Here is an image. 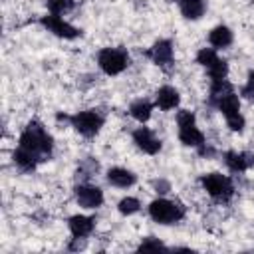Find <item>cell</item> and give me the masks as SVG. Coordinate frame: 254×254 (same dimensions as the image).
Segmentation results:
<instances>
[{
  "instance_id": "cell-1",
  "label": "cell",
  "mask_w": 254,
  "mask_h": 254,
  "mask_svg": "<svg viewBox=\"0 0 254 254\" xmlns=\"http://www.w3.org/2000/svg\"><path fill=\"white\" fill-rule=\"evenodd\" d=\"M54 151V139L40 121H30L20 135L18 149L14 151V163L22 171H34L38 163L50 161Z\"/></svg>"
},
{
  "instance_id": "cell-2",
  "label": "cell",
  "mask_w": 254,
  "mask_h": 254,
  "mask_svg": "<svg viewBox=\"0 0 254 254\" xmlns=\"http://www.w3.org/2000/svg\"><path fill=\"white\" fill-rule=\"evenodd\" d=\"M208 103L212 107H216L224 115V119H226V123H228V127L232 131H242L244 129L246 121H244V117L240 113V99H238V95L234 93L232 85L226 79L210 83Z\"/></svg>"
},
{
  "instance_id": "cell-3",
  "label": "cell",
  "mask_w": 254,
  "mask_h": 254,
  "mask_svg": "<svg viewBox=\"0 0 254 254\" xmlns=\"http://www.w3.org/2000/svg\"><path fill=\"white\" fill-rule=\"evenodd\" d=\"M200 185L202 189L216 200V202H228L234 194V185L232 179L220 173H208L200 177Z\"/></svg>"
},
{
  "instance_id": "cell-4",
  "label": "cell",
  "mask_w": 254,
  "mask_h": 254,
  "mask_svg": "<svg viewBox=\"0 0 254 254\" xmlns=\"http://www.w3.org/2000/svg\"><path fill=\"white\" fill-rule=\"evenodd\" d=\"M64 119H67L71 123V127L83 135V137H95L99 133V129L103 127V115L97 109H85V111H77L69 117L64 115Z\"/></svg>"
},
{
  "instance_id": "cell-5",
  "label": "cell",
  "mask_w": 254,
  "mask_h": 254,
  "mask_svg": "<svg viewBox=\"0 0 254 254\" xmlns=\"http://www.w3.org/2000/svg\"><path fill=\"white\" fill-rule=\"evenodd\" d=\"M149 216L159 224H175L185 216V206L175 200L155 198L149 204Z\"/></svg>"
},
{
  "instance_id": "cell-6",
  "label": "cell",
  "mask_w": 254,
  "mask_h": 254,
  "mask_svg": "<svg viewBox=\"0 0 254 254\" xmlns=\"http://www.w3.org/2000/svg\"><path fill=\"white\" fill-rule=\"evenodd\" d=\"M177 125H179V139L187 147H202L204 145V135L196 127L194 115L187 109H181L177 115Z\"/></svg>"
},
{
  "instance_id": "cell-7",
  "label": "cell",
  "mask_w": 254,
  "mask_h": 254,
  "mask_svg": "<svg viewBox=\"0 0 254 254\" xmlns=\"http://www.w3.org/2000/svg\"><path fill=\"white\" fill-rule=\"evenodd\" d=\"M97 64L103 73L119 75L129 65V54L123 48H103L97 54Z\"/></svg>"
},
{
  "instance_id": "cell-8",
  "label": "cell",
  "mask_w": 254,
  "mask_h": 254,
  "mask_svg": "<svg viewBox=\"0 0 254 254\" xmlns=\"http://www.w3.org/2000/svg\"><path fill=\"white\" fill-rule=\"evenodd\" d=\"M196 62L208 71L210 81L226 79L228 65H226V62H224L222 58H218V54H216L214 48H202V50H198V54H196Z\"/></svg>"
},
{
  "instance_id": "cell-9",
  "label": "cell",
  "mask_w": 254,
  "mask_h": 254,
  "mask_svg": "<svg viewBox=\"0 0 254 254\" xmlns=\"http://www.w3.org/2000/svg\"><path fill=\"white\" fill-rule=\"evenodd\" d=\"M40 22H42L44 28H48V32H52V34H56L58 38H64V40H73V38H77L81 34L75 26H71L69 22H65L64 18H60L56 14L42 16Z\"/></svg>"
},
{
  "instance_id": "cell-10",
  "label": "cell",
  "mask_w": 254,
  "mask_h": 254,
  "mask_svg": "<svg viewBox=\"0 0 254 254\" xmlns=\"http://www.w3.org/2000/svg\"><path fill=\"white\" fill-rule=\"evenodd\" d=\"M75 200L83 208H97V206L103 204V192H101L99 187L79 183L75 187Z\"/></svg>"
},
{
  "instance_id": "cell-11",
  "label": "cell",
  "mask_w": 254,
  "mask_h": 254,
  "mask_svg": "<svg viewBox=\"0 0 254 254\" xmlns=\"http://www.w3.org/2000/svg\"><path fill=\"white\" fill-rule=\"evenodd\" d=\"M133 143L147 155H157L161 151V139L155 137V133L149 127H139L133 131Z\"/></svg>"
},
{
  "instance_id": "cell-12",
  "label": "cell",
  "mask_w": 254,
  "mask_h": 254,
  "mask_svg": "<svg viewBox=\"0 0 254 254\" xmlns=\"http://www.w3.org/2000/svg\"><path fill=\"white\" fill-rule=\"evenodd\" d=\"M147 56L161 67L165 65H171L173 64V42L171 40H159L153 44V48L147 52Z\"/></svg>"
},
{
  "instance_id": "cell-13",
  "label": "cell",
  "mask_w": 254,
  "mask_h": 254,
  "mask_svg": "<svg viewBox=\"0 0 254 254\" xmlns=\"http://www.w3.org/2000/svg\"><path fill=\"white\" fill-rule=\"evenodd\" d=\"M224 163L232 173H244L254 165V155L246 151H228L224 153Z\"/></svg>"
},
{
  "instance_id": "cell-14",
  "label": "cell",
  "mask_w": 254,
  "mask_h": 254,
  "mask_svg": "<svg viewBox=\"0 0 254 254\" xmlns=\"http://www.w3.org/2000/svg\"><path fill=\"white\" fill-rule=\"evenodd\" d=\"M179 101H181V95H179V91H177L175 87H171V85L159 87L157 97H155V105H157L159 109L171 111V109H175V107L179 105Z\"/></svg>"
},
{
  "instance_id": "cell-15",
  "label": "cell",
  "mask_w": 254,
  "mask_h": 254,
  "mask_svg": "<svg viewBox=\"0 0 254 254\" xmlns=\"http://www.w3.org/2000/svg\"><path fill=\"white\" fill-rule=\"evenodd\" d=\"M107 181L117 187V189H129L137 183V177L129 171V169H123V167H113L107 171Z\"/></svg>"
},
{
  "instance_id": "cell-16",
  "label": "cell",
  "mask_w": 254,
  "mask_h": 254,
  "mask_svg": "<svg viewBox=\"0 0 254 254\" xmlns=\"http://www.w3.org/2000/svg\"><path fill=\"white\" fill-rule=\"evenodd\" d=\"M69 230L73 236H89L91 230L95 228V218L93 216H85V214H73L67 222Z\"/></svg>"
},
{
  "instance_id": "cell-17",
  "label": "cell",
  "mask_w": 254,
  "mask_h": 254,
  "mask_svg": "<svg viewBox=\"0 0 254 254\" xmlns=\"http://www.w3.org/2000/svg\"><path fill=\"white\" fill-rule=\"evenodd\" d=\"M234 36H232V30L228 26H216L210 30L208 34V44L214 48V50H220V48H228L232 44Z\"/></svg>"
},
{
  "instance_id": "cell-18",
  "label": "cell",
  "mask_w": 254,
  "mask_h": 254,
  "mask_svg": "<svg viewBox=\"0 0 254 254\" xmlns=\"http://www.w3.org/2000/svg\"><path fill=\"white\" fill-rule=\"evenodd\" d=\"M179 8L187 20H198L202 18L206 10V2L204 0H179Z\"/></svg>"
},
{
  "instance_id": "cell-19",
  "label": "cell",
  "mask_w": 254,
  "mask_h": 254,
  "mask_svg": "<svg viewBox=\"0 0 254 254\" xmlns=\"http://www.w3.org/2000/svg\"><path fill=\"white\" fill-rule=\"evenodd\" d=\"M129 113H131V117H133L135 121H139V123L143 125V123H147V121L151 119L153 103H151L149 99H137V101H133V103H131Z\"/></svg>"
},
{
  "instance_id": "cell-20",
  "label": "cell",
  "mask_w": 254,
  "mask_h": 254,
  "mask_svg": "<svg viewBox=\"0 0 254 254\" xmlns=\"http://www.w3.org/2000/svg\"><path fill=\"white\" fill-rule=\"evenodd\" d=\"M46 6L50 10V14L62 16V14H67L69 10H73V0H46Z\"/></svg>"
},
{
  "instance_id": "cell-21",
  "label": "cell",
  "mask_w": 254,
  "mask_h": 254,
  "mask_svg": "<svg viewBox=\"0 0 254 254\" xmlns=\"http://www.w3.org/2000/svg\"><path fill=\"white\" fill-rule=\"evenodd\" d=\"M139 208H141V202H139L135 196H125V198H121L119 204H117V210H119L121 214H125V216L135 214Z\"/></svg>"
},
{
  "instance_id": "cell-22",
  "label": "cell",
  "mask_w": 254,
  "mask_h": 254,
  "mask_svg": "<svg viewBox=\"0 0 254 254\" xmlns=\"http://www.w3.org/2000/svg\"><path fill=\"white\" fill-rule=\"evenodd\" d=\"M139 250H165V244H163L159 238H155V236H149V238H145V240L141 242Z\"/></svg>"
},
{
  "instance_id": "cell-23",
  "label": "cell",
  "mask_w": 254,
  "mask_h": 254,
  "mask_svg": "<svg viewBox=\"0 0 254 254\" xmlns=\"http://www.w3.org/2000/svg\"><path fill=\"white\" fill-rule=\"evenodd\" d=\"M242 95H246V97H252L254 95V69L248 73V81L242 87Z\"/></svg>"
},
{
  "instance_id": "cell-24",
  "label": "cell",
  "mask_w": 254,
  "mask_h": 254,
  "mask_svg": "<svg viewBox=\"0 0 254 254\" xmlns=\"http://www.w3.org/2000/svg\"><path fill=\"white\" fill-rule=\"evenodd\" d=\"M151 185H153V189H157V192H161V194H165V192L171 190V185H169L167 181H163V179H155Z\"/></svg>"
}]
</instances>
